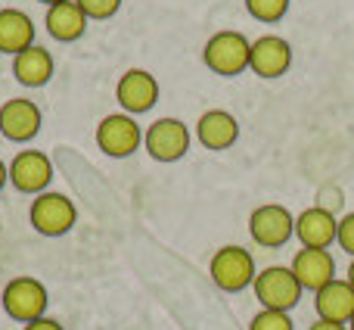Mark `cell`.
<instances>
[{"instance_id": "15", "label": "cell", "mask_w": 354, "mask_h": 330, "mask_svg": "<svg viewBox=\"0 0 354 330\" xmlns=\"http://www.w3.org/2000/svg\"><path fill=\"white\" fill-rule=\"evenodd\" d=\"M193 134L205 150L221 153V150H230L233 144L239 141V122H236V116L227 110H208L196 119Z\"/></svg>"}, {"instance_id": "21", "label": "cell", "mask_w": 354, "mask_h": 330, "mask_svg": "<svg viewBox=\"0 0 354 330\" xmlns=\"http://www.w3.org/2000/svg\"><path fill=\"white\" fill-rule=\"evenodd\" d=\"M249 330H295L289 312H274V309H261L255 318L249 321Z\"/></svg>"}, {"instance_id": "7", "label": "cell", "mask_w": 354, "mask_h": 330, "mask_svg": "<svg viewBox=\"0 0 354 330\" xmlns=\"http://www.w3.org/2000/svg\"><path fill=\"white\" fill-rule=\"evenodd\" d=\"M249 234L264 250H280L295 237V215L280 202H264L249 215Z\"/></svg>"}, {"instance_id": "27", "label": "cell", "mask_w": 354, "mask_h": 330, "mask_svg": "<svg viewBox=\"0 0 354 330\" xmlns=\"http://www.w3.org/2000/svg\"><path fill=\"white\" fill-rule=\"evenodd\" d=\"M345 281H348L351 287H354V259H351V265H348V275H345Z\"/></svg>"}, {"instance_id": "28", "label": "cell", "mask_w": 354, "mask_h": 330, "mask_svg": "<svg viewBox=\"0 0 354 330\" xmlns=\"http://www.w3.org/2000/svg\"><path fill=\"white\" fill-rule=\"evenodd\" d=\"M41 3H47V6H56V3H62V0H41Z\"/></svg>"}, {"instance_id": "8", "label": "cell", "mask_w": 354, "mask_h": 330, "mask_svg": "<svg viewBox=\"0 0 354 330\" xmlns=\"http://www.w3.org/2000/svg\"><path fill=\"white\" fill-rule=\"evenodd\" d=\"M143 150L153 156L156 162H177L189 153V128L180 119H156L147 131H143Z\"/></svg>"}, {"instance_id": "20", "label": "cell", "mask_w": 354, "mask_h": 330, "mask_svg": "<svg viewBox=\"0 0 354 330\" xmlns=\"http://www.w3.org/2000/svg\"><path fill=\"white\" fill-rule=\"evenodd\" d=\"M243 3H245V10H249V16L264 25L280 22L289 12V0H243Z\"/></svg>"}, {"instance_id": "3", "label": "cell", "mask_w": 354, "mask_h": 330, "mask_svg": "<svg viewBox=\"0 0 354 330\" xmlns=\"http://www.w3.org/2000/svg\"><path fill=\"white\" fill-rule=\"evenodd\" d=\"M208 275H212L214 287H221L224 293H239V290L255 284L258 268H255V259H252L249 250L230 243V246H221L212 256Z\"/></svg>"}, {"instance_id": "2", "label": "cell", "mask_w": 354, "mask_h": 330, "mask_svg": "<svg viewBox=\"0 0 354 330\" xmlns=\"http://www.w3.org/2000/svg\"><path fill=\"white\" fill-rule=\"evenodd\" d=\"M252 290H255V299L261 302V309H274V312H292L305 293L289 265H270V268L258 271Z\"/></svg>"}, {"instance_id": "11", "label": "cell", "mask_w": 354, "mask_h": 330, "mask_svg": "<svg viewBox=\"0 0 354 330\" xmlns=\"http://www.w3.org/2000/svg\"><path fill=\"white\" fill-rule=\"evenodd\" d=\"M41 106L28 97H12L0 106V134L12 144H28L41 134Z\"/></svg>"}, {"instance_id": "25", "label": "cell", "mask_w": 354, "mask_h": 330, "mask_svg": "<svg viewBox=\"0 0 354 330\" xmlns=\"http://www.w3.org/2000/svg\"><path fill=\"white\" fill-rule=\"evenodd\" d=\"M308 330H348V324H333V321H320L317 318Z\"/></svg>"}, {"instance_id": "10", "label": "cell", "mask_w": 354, "mask_h": 330, "mask_svg": "<svg viewBox=\"0 0 354 330\" xmlns=\"http://www.w3.org/2000/svg\"><path fill=\"white\" fill-rule=\"evenodd\" d=\"M159 94H162L159 81H156V75L147 72V69H128L115 85V100L128 116H143V112H149L159 103Z\"/></svg>"}, {"instance_id": "23", "label": "cell", "mask_w": 354, "mask_h": 330, "mask_svg": "<svg viewBox=\"0 0 354 330\" xmlns=\"http://www.w3.org/2000/svg\"><path fill=\"white\" fill-rule=\"evenodd\" d=\"M336 243L342 252H348L354 259V212H348L345 218H339V234H336Z\"/></svg>"}, {"instance_id": "24", "label": "cell", "mask_w": 354, "mask_h": 330, "mask_svg": "<svg viewBox=\"0 0 354 330\" xmlns=\"http://www.w3.org/2000/svg\"><path fill=\"white\" fill-rule=\"evenodd\" d=\"M22 330H66V327H62L59 321H53V318H47V315H44V318H37V321H28Z\"/></svg>"}, {"instance_id": "22", "label": "cell", "mask_w": 354, "mask_h": 330, "mask_svg": "<svg viewBox=\"0 0 354 330\" xmlns=\"http://www.w3.org/2000/svg\"><path fill=\"white\" fill-rule=\"evenodd\" d=\"M81 6L91 22H103V19H112L118 10H122V0H75Z\"/></svg>"}, {"instance_id": "29", "label": "cell", "mask_w": 354, "mask_h": 330, "mask_svg": "<svg viewBox=\"0 0 354 330\" xmlns=\"http://www.w3.org/2000/svg\"><path fill=\"white\" fill-rule=\"evenodd\" d=\"M348 330H354V315H351V321H348Z\"/></svg>"}, {"instance_id": "1", "label": "cell", "mask_w": 354, "mask_h": 330, "mask_svg": "<svg viewBox=\"0 0 354 330\" xmlns=\"http://www.w3.org/2000/svg\"><path fill=\"white\" fill-rule=\"evenodd\" d=\"M249 53H252V41L236 28H224L214 31L202 47V62L212 69L221 78H236L249 69Z\"/></svg>"}, {"instance_id": "13", "label": "cell", "mask_w": 354, "mask_h": 330, "mask_svg": "<svg viewBox=\"0 0 354 330\" xmlns=\"http://www.w3.org/2000/svg\"><path fill=\"white\" fill-rule=\"evenodd\" d=\"M339 218L326 206H311L295 215V237L305 250H330L336 243Z\"/></svg>"}, {"instance_id": "30", "label": "cell", "mask_w": 354, "mask_h": 330, "mask_svg": "<svg viewBox=\"0 0 354 330\" xmlns=\"http://www.w3.org/2000/svg\"><path fill=\"white\" fill-rule=\"evenodd\" d=\"M0 56H3V53H0Z\"/></svg>"}, {"instance_id": "17", "label": "cell", "mask_w": 354, "mask_h": 330, "mask_svg": "<svg viewBox=\"0 0 354 330\" xmlns=\"http://www.w3.org/2000/svg\"><path fill=\"white\" fill-rule=\"evenodd\" d=\"M314 309H317L320 321H333V324H348L354 315V287L348 281H330L324 290L314 293Z\"/></svg>"}, {"instance_id": "16", "label": "cell", "mask_w": 354, "mask_h": 330, "mask_svg": "<svg viewBox=\"0 0 354 330\" xmlns=\"http://www.w3.org/2000/svg\"><path fill=\"white\" fill-rule=\"evenodd\" d=\"M87 22H91V19L81 12V6L75 3V0H62V3H56V6H47V16H44L47 35L59 44L81 41L87 31Z\"/></svg>"}, {"instance_id": "6", "label": "cell", "mask_w": 354, "mask_h": 330, "mask_svg": "<svg viewBox=\"0 0 354 330\" xmlns=\"http://www.w3.org/2000/svg\"><path fill=\"white\" fill-rule=\"evenodd\" d=\"M143 144V131L137 125L134 116L128 112H112V116H103L97 125V147L103 150L112 159H128L140 150Z\"/></svg>"}, {"instance_id": "14", "label": "cell", "mask_w": 354, "mask_h": 330, "mask_svg": "<svg viewBox=\"0 0 354 330\" xmlns=\"http://www.w3.org/2000/svg\"><path fill=\"white\" fill-rule=\"evenodd\" d=\"M289 268H292L295 281L301 284V290H311V293H317L330 281H336V259H333L330 250H305L301 246Z\"/></svg>"}, {"instance_id": "19", "label": "cell", "mask_w": 354, "mask_h": 330, "mask_svg": "<svg viewBox=\"0 0 354 330\" xmlns=\"http://www.w3.org/2000/svg\"><path fill=\"white\" fill-rule=\"evenodd\" d=\"M35 22L28 12L22 10H0V53H22V50L35 47Z\"/></svg>"}, {"instance_id": "4", "label": "cell", "mask_w": 354, "mask_h": 330, "mask_svg": "<svg viewBox=\"0 0 354 330\" xmlns=\"http://www.w3.org/2000/svg\"><path fill=\"white\" fill-rule=\"evenodd\" d=\"M0 299H3V312L10 315L12 321H19V324L44 318V312H47V306H50L47 287H44L37 277H12L3 287Z\"/></svg>"}, {"instance_id": "18", "label": "cell", "mask_w": 354, "mask_h": 330, "mask_svg": "<svg viewBox=\"0 0 354 330\" xmlns=\"http://www.w3.org/2000/svg\"><path fill=\"white\" fill-rule=\"evenodd\" d=\"M56 72V62H53V53L41 44L35 47L22 50V53L12 56V75H16L19 85L25 87H44Z\"/></svg>"}, {"instance_id": "12", "label": "cell", "mask_w": 354, "mask_h": 330, "mask_svg": "<svg viewBox=\"0 0 354 330\" xmlns=\"http://www.w3.org/2000/svg\"><path fill=\"white\" fill-rule=\"evenodd\" d=\"M292 66V44L280 35H261L252 41L249 69L258 78H280Z\"/></svg>"}, {"instance_id": "9", "label": "cell", "mask_w": 354, "mask_h": 330, "mask_svg": "<svg viewBox=\"0 0 354 330\" xmlns=\"http://www.w3.org/2000/svg\"><path fill=\"white\" fill-rule=\"evenodd\" d=\"M53 181V162L41 150H19L10 162V184L19 193L41 196Z\"/></svg>"}, {"instance_id": "26", "label": "cell", "mask_w": 354, "mask_h": 330, "mask_svg": "<svg viewBox=\"0 0 354 330\" xmlns=\"http://www.w3.org/2000/svg\"><path fill=\"white\" fill-rule=\"evenodd\" d=\"M6 184H10V165H6L3 159H0V190H3Z\"/></svg>"}, {"instance_id": "5", "label": "cell", "mask_w": 354, "mask_h": 330, "mask_svg": "<svg viewBox=\"0 0 354 330\" xmlns=\"http://www.w3.org/2000/svg\"><path fill=\"white\" fill-rule=\"evenodd\" d=\"M28 221L44 237H62V234H68L75 227L78 209L66 193H50L47 190V193L35 196V202L28 209Z\"/></svg>"}]
</instances>
